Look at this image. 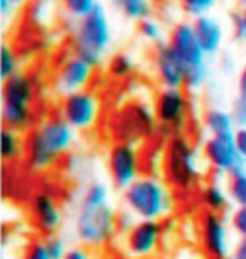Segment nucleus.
Segmentation results:
<instances>
[{"instance_id": "obj_20", "label": "nucleus", "mask_w": 246, "mask_h": 259, "mask_svg": "<svg viewBox=\"0 0 246 259\" xmlns=\"http://www.w3.org/2000/svg\"><path fill=\"white\" fill-rule=\"evenodd\" d=\"M201 202L206 207V212L223 214L228 209L231 199H229L228 189L223 187L219 182H207L201 189Z\"/></svg>"}, {"instance_id": "obj_3", "label": "nucleus", "mask_w": 246, "mask_h": 259, "mask_svg": "<svg viewBox=\"0 0 246 259\" xmlns=\"http://www.w3.org/2000/svg\"><path fill=\"white\" fill-rule=\"evenodd\" d=\"M164 179L174 190L189 192L201 182L206 162L199 148L192 145L184 135H175L167 140L165 145Z\"/></svg>"}, {"instance_id": "obj_43", "label": "nucleus", "mask_w": 246, "mask_h": 259, "mask_svg": "<svg viewBox=\"0 0 246 259\" xmlns=\"http://www.w3.org/2000/svg\"><path fill=\"white\" fill-rule=\"evenodd\" d=\"M238 95H246V64L243 66L241 72H239L238 77Z\"/></svg>"}, {"instance_id": "obj_21", "label": "nucleus", "mask_w": 246, "mask_h": 259, "mask_svg": "<svg viewBox=\"0 0 246 259\" xmlns=\"http://www.w3.org/2000/svg\"><path fill=\"white\" fill-rule=\"evenodd\" d=\"M112 5L123 15L125 19L133 22H142L144 19L152 17L154 2L152 0H112Z\"/></svg>"}, {"instance_id": "obj_38", "label": "nucleus", "mask_w": 246, "mask_h": 259, "mask_svg": "<svg viewBox=\"0 0 246 259\" xmlns=\"http://www.w3.org/2000/svg\"><path fill=\"white\" fill-rule=\"evenodd\" d=\"M231 29L238 40H246V17L244 12H234L231 15Z\"/></svg>"}, {"instance_id": "obj_5", "label": "nucleus", "mask_w": 246, "mask_h": 259, "mask_svg": "<svg viewBox=\"0 0 246 259\" xmlns=\"http://www.w3.org/2000/svg\"><path fill=\"white\" fill-rule=\"evenodd\" d=\"M36 82L25 72H17L2 84V123L5 128L19 133L36 126Z\"/></svg>"}, {"instance_id": "obj_45", "label": "nucleus", "mask_w": 246, "mask_h": 259, "mask_svg": "<svg viewBox=\"0 0 246 259\" xmlns=\"http://www.w3.org/2000/svg\"><path fill=\"white\" fill-rule=\"evenodd\" d=\"M239 4H241V7H243V10L246 9V0H239Z\"/></svg>"}, {"instance_id": "obj_41", "label": "nucleus", "mask_w": 246, "mask_h": 259, "mask_svg": "<svg viewBox=\"0 0 246 259\" xmlns=\"http://www.w3.org/2000/svg\"><path fill=\"white\" fill-rule=\"evenodd\" d=\"M231 259H246V237L238 241V244L234 246Z\"/></svg>"}, {"instance_id": "obj_17", "label": "nucleus", "mask_w": 246, "mask_h": 259, "mask_svg": "<svg viewBox=\"0 0 246 259\" xmlns=\"http://www.w3.org/2000/svg\"><path fill=\"white\" fill-rule=\"evenodd\" d=\"M29 214L32 226L43 236H56L62 226V210L56 197L49 192H36L30 199Z\"/></svg>"}, {"instance_id": "obj_44", "label": "nucleus", "mask_w": 246, "mask_h": 259, "mask_svg": "<svg viewBox=\"0 0 246 259\" xmlns=\"http://www.w3.org/2000/svg\"><path fill=\"white\" fill-rule=\"evenodd\" d=\"M32 0H12V5L14 9H20V7H25V5H29Z\"/></svg>"}, {"instance_id": "obj_36", "label": "nucleus", "mask_w": 246, "mask_h": 259, "mask_svg": "<svg viewBox=\"0 0 246 259\" xmlns=\"http://www.w3.org/2000/svg\"><path fill=\"white\" fill-rule=\"evenodd\" d=\"M231 115L238 128H246V95H238L231 105Z\"/></svg>"}, {"instance_id": "obj_7", "label": "nucleus", "mask_w": 246, "mask_h": 259, "mask_svg": "<svg viewBox=\"0 0 246 259\" xmlns=\"http://www.w3.org/2000/svg\"><path fill=\"white\" fill-rule=\"evenodd\" d=\"M152 106H154L160 133H164L169 138L184 133L191 110V103L184 88H181V90H160L155 95Z\"/></svg>"}, {"instance_id": "obj_30", "label": "nucleus", "mask_w": 246, "mask_h": 259, "mask_svg": "<svg viewBox=\"0 0 246 259\" xmlns=\"http://www.w3.org/2000/svg\"><path fill=\"white\" fill-rule=\"evenodd\" d=\"M144 160V168L147 170L145 175H154V177H160L164 174V162H165V150L159 147L149 148L145 152V157L142 155Z\"/></svg>"}, {"instance_id": "obj_16", "label": "nucleus", "mask_w": 246, "mask_h": 259, "mask_svg": "<svg viewBox=\"0 0 246 259\" xmlns=\"http://www.w3.org/2000/svg\"><path fill=\"white\" fill-rule=\"evenodd\" d=\"M167 44L182 59L186 67H196L207 63V54L204 53L202 46L199 42L192 22H187V20L177 22L170 29Z\"/></svg>"}, {"instance_id": "obj_12", "label": "nucleus", "mask_w": 246, "mask_h": 259, "mask_svg": "<svg viewBox=\"0 0 246 259\" xmlns=\"http://www.w3.org/2000/svg\"><path fill=\"white\" fill-rule=\"evenodd\" d=\"M95 74V67L88 64L80 56L69 54L61 61L56 67L54 77H52V88L61 98L73 93L88 90Z\"/></svg>"}, {"instance_id": "obj_8", "label": "nucleus", "mask_w": 246, "mask_h": 259, "mask_svg": "<svg viewBox=\"0 0 246 259\" xmlns=\"http://www.w3.org/2000/svg\"><path fill=\"white\" fill-rule=\"evenodd\" d=\"M101 115V101L95 91L83 90L61 98L59 116L75 132H90L96 125Z\"/></svg>"}, {"instance_id": "obj_25", "label": "nucleus", "mask_w": 246, "mask_h": 259, "mask_svg": "<svg viewBox=\"0 0 246 259\" xmlns=\"http://www.w3.org/2000/svg\"><path fill=\"white\" fill-rule=\"evenodd\" d=\"M0 69H2V81L9 79V77L15 76L17 72H20V58L12 46L9 42L2 44V49H0Z\"/></svg>"}, {"instance_id": "obj_42", "label": "nucleus", "mask_w": 246, "mask_h": 259, "mask_svg": "<svg viewBox=\"0 0 246 259\" xmlns=\"http://www.w3.org/2000/svg\"><path fill=\"white\" fill-rule=\"evenodd\" d=\"M0 10H2V17H9L14 12V5L12 0H0Z\"/></svg>"}, {"instance_id": "obj_10", "label": "nucleus", "mask_w": 246, "mask_h": 259, "mask_svg": "<svg viewBox=\"0 0 246 259\" xmlns=\"http://www.w3.org/2000/svg\"><path fill=\"white\" fill-rule=\"evenodd\" d=\"M202 155L206 158L207 167L219 177H231L246 170V162L239 155V150L234 142V135L224 137H209L204 142Z\"/></svg>"}, {"instance_id": "obj_37", "label": "nucleus", "mask_w": 246, "mask_h": 259, "mask_svg": "<svg viewBox=\"0 0 246 259\" xmlns=\"http://www.w3.org/2000/svg\"><path fill=\"white\" fill-rule=\"evenodd\" d=\"M231 227L239 236V239L246 237V207H236L231 214Z\"/></svg>"}, {"instance_id": "obj_13", "label": "nucleus", "mask_w": 246, "mask_h": 259, "mask_svg": "<svg viewBox=\"0 0 246 259\" xmlns=\"http://www.w3.org/2000/svg\"><path fill=\"white\" fill-rule=\"evenodd\" d=\"M199 237L204 254L209 259H229L233 254L228 224L221 214L204 212L199 224Z\"/></svg>"}, {"instance_id": "obj_14", "label": "nucleus", "mask_w": 246, "mask_h": 259, "mask_svg": "<svg viewBox=\"0 0 246 259\" xmlns=\"http://www.w3.org/2000/svg\"><path fill=\"white\" fill-rule=\"evenodd\" d=\"M164 237L162 222L138 221L125 236V251L132 259H150L157 256Z\"/></svg>"}, {"instance_id": "obj_35", "label": "nucleus", "mask_w": 246, "mask_h": 259, "mask_svg": "<svg viewBox=\"0 0 246 259\" xmlns=\"http://www.w3.org/2000/svg\"><path fill=\"white\" fill-rule=\"evenodd\" d=\"M137 222H138V219L128 209H122L120 212H117V232L118 234L127 236L135 227Z\"/></svg>"}, {"instance_id": "obj_39", "label": "nucleus", "mask_w": 246, "mask_h": 259, "mask_svg": "<svg viewBox=\"0 0 246 259\" xmlns=\"http://www.w3.org/2000/svg\"><path fill=\"white\" fill-rule=\"evenodd\" d=\"M64 259H96L93 256V252L88 249L85 246H76V247H71L67 251V254Z\"/></svg>"}, {"instance_id": "obj_33", "label": "nucleus", "mask_w": 246, "mask_h": 259, "mask_svg": "<svg viewBox=\"0 0 246 259\" xmlns=\"http://www.w3.org/2000/svg\"><path fill=\"white\" fill-rule=\"evenodd\" d=\"M20 259H52L46 246V239H36L27 244Z\"/></svg>"}, {"instance_id": "obj_47", "label": "nucleus", "mask_w": 246, "mask_h": 259, "mask_svg": "<svg viewBox=\"0 0 246 259\" xmlns=\"http://www.w3.org/2000/svg\"><path fill=\"white\" fill-rule=\"evenodd\" d=\"M243 12H244V17H246V9H244V10H243Z\"/></svg>"}, {"instance_id": "obj_48", "label": "nucleus", "mask_w": 246, "mask_h": 259, "mask_svg": "<svg viewBox=\"0 0 246 259\" xmlns=\"http://www.w3.org/2000/svg\"><path fill=\"white\" fill-rule=\"evenodd\" d=\"M2 259H9V257H5V256H4V257H2Z\"/></svg>"}, {"instance_id": "obj_4", "label": "nucleus", "mask_w": 246, "mask_h": 259, "mask_svg": "<svg viewBox=\"0 0 246 259\" xmlns=\"http://www.w3.org/2000/svg\"><path fill=\"white\" fill-rule=\"evenodd\" d=\"M113 40L112 24L101 4L80 20H75L71 29L73 54L80 56L88 64L98 67L103 63Z\"/></svg>"}, {"instance_id": "obj_49", "label": "nucleus", "mask_w": 246, "mask_h": 259, "mask_svg": "<svg viewBox=\"0 0 246 259\" xmlns=\"http://www.w3.org/2000/svg\"><path fill=\"white\" fill-rule=\"evenodd\" d=\"M152 2H157V0H152Z\"/></svg>"}, {"instance_id": "obj_2", "label": "nucleus", "mask_w": 246, "mask_h": 259, "mask_svg": "<svg viewBox=\"0 0 246 259\" xmlns=\"http://www.w3.org/2000/svg\"><path fill=\"white\" fill-rule=\"evenodd\" d=\"M123 205L138 221L162 222L174 214L175 195L174 189L165 182V179L154 175H142L123 190Z\"/></svg>"}, {"instance_id": "obj_24", "label": "nucleus", "mask_w": 246, "mask_h": 259, "mask_svg": "<svg viewBox=\"0 0 246 259\" xmlns=\"http://www.w3.org/2000/svg\"><path fill=\"white\" fill-rule=\"evenodd\" d=\"M137 69V64H135V59L127 53H118L115 54L108 63V71L110 74L117 79H127L130 77Z\"/></svg>"}, {"instance_id": "obj_28", "label": "nucleus", "mask_w": 246, "mask_h": 259, "mask_svg": "<svg viewBox=\"0 0 246 259\" xmlns=\"http://www.w3.org/2000/svg\"><path fill=\"white\" fill-rule=\"evenodd\" d=\"M209 79V66L201 64L196 67H187L186 71V82H184V90L189 93H197L201 91L204 86L207 84Z\"/></svg>"}, {"instance_id": "obj_11", "label": "nucleus", "mask_w": 246, "mask_h": 259, "mask_svg": "<svg viewBox=\"0 0 246 259\" xmlns=\"http://www.w3.org/2000/svg\"><path fill=\"white\" fill-rule=\"evenodd\" d=\"M159 130L154 106L147 103L135 101L128 105L123 111H120L118 116V132L120 142L140 143L144 140L154 137Z\"/></svg>"}, {"instance_id": "obj_29", "label": "nucleus", "mask_w": 246, "mask_h": 259, "mask_svg": "<svg viewBox=\"0 0 246 259\" xmlns=\"http://www.w3.org/2000/svg\"><path fill=\"white\" fill-rule=\"evenodd\" d=\"M57 4H61V0H32L27 5L30 20L36 24H46L52 17V10Z\"/></svg>"}, {"instance_id": "obj_15", "label": "nucleus", "mask_w": 246, "mask_h": 259, "mask_svg": "<svg viewBox=\"0 0 246 259\" xmlns=\"http://www.w3.org/2000/svg\"><path fill=\"white\" fill-rule=\"evenodd\" d=\"M187 67L167 42H160L154 49V72L160 90H181L186 82Z\"/></svg>"}, {"instance_id": "obj_32", "label": "nucleus", "mask_w": 246, "mask_h": 259, "mask_svg": "<svg viewBox=\"0 0 246 259\" xmlns=\"http://www.w3.org/2000/svg\"><path fill=\"white\" fill-rule=\"evenodd\" d=\"M177 2H179L181 9L184 10L187 15L196 19V17H201V15H206L209 10L216 5L218 0H177Z\"/></svg>"}, {"instance_id": "obj_27", "label": "nucleus", "mask_w": 246, "mask_h": 259, "mask_svg": "<svg viewBox=\"0 0 246 259\" xmlns=\"http://www.w3.org/2000/svg\"><path fill=\"white\" fill-rule=\"evenodd\" d=\"M99 5L98 0H61V7L73 20H80Z\"/></svg>"}, {"instance_id": "obj_40", "label": "nucleus", "mask_w": 246, "mask_h": 259, "mask_svg": "<svg viewBox=\"0 0 246 259\" xmlns=\"http://www.w3.org/2000/svg\"><path fill=\"white\" fill-rule=\"evenodd\" d=\"M234 142H236L239 155H241L243 160L246 162V128H238L234 132Z\"/></svg>"}, {"instance_id": "obj_22", "label": "nucleus", "mask_w": 246, "mask_h": 259, "mask_svg": "<svg viewBox=\"0 0 246 259\" xmlns=\"http://www.w3.org/2000/svg\"><path fill=\"white\" fill-rule=\"evenodd\" d=\"M20 158H25V140L22 133L15 130H2V160L5 163H15Z\"/></svg>"}, {"instance_id": "obj_31", "label": "nucleus", "mask_w": 246, "mask_h": 259, "mask_svg": "<svg viewBox=\"0 0 246 259\" xmlns=\"http://www.w3.org/2000/svg\"><path fill=\"white\" fill-rule=\"evenodd\" d=\"M137 30L140 34V37L149 40V42H154L155 46L162 42V37H164V27L157 19L149 17L144 19L142 22H138Z\"/></svg>"}, {"instance_id": "obj_23", "label": "nucleus", "mask_w": 246, "mask_h": 259, "mask_svg": "<svg viewBox=\"0 0 246 259\" xmlns=\"http://www.w3.org/2000/svg\"><path fill=\"white\" fill-rule=\"evenodd\" d=\"M110 202V190L108 185L104 182H99V180H95L90 185H86V189L83 190L80 204L81 205H103Z\"/></svg>"}, {"instance_id": "obj_9", "label": "nucleus", "mask_w": 246, "mask_h": 259, "mask_svg": "<svg viewBox=\"0 0 246 259\" xmlns=\"http://www.w3.org/2000/svg\"><path fill=\"white\" fill-rule=\"evenodd\" d=\"M144 160L138 147L130 142H117L108 152V174L115 189L127 190L142 177Z\"/></svg>"}, {"instance_id": "obj_18", "label": "nucleus", "mask_w": 246, "mask_h": 259, "mask_svg": "<svg viewBox=\"0 0 246 259\" xmlns=\"http://www.w3.org/2000/svg\"><path fill=\"white\" fill-rule=\"evenodd\" d=\"M192 27L207 56H214L221 51L224 42V29L216 17L209 14L196 17L192 19Z\"/></svg>"}, {"instance_id": "obj_6", "label": "nucleus", "mask_w": 246, "mask_h": 259, "mask_svg": "<svg viewBox=\"0 0 246 259\" xmlns=\"http://www.w3.org/2000/svg\"><path fill=\"white\" fill-rule=\"evenodd\" d=\"M75 234L85 247H103L117 234V210L113 205H78Z\"/></svg>"}, {"instance_id": "obj_26", "label": "nucleus", "mask_w": 246, "mask_h": 259, "mask_svg": "<svg viewBox=\"0 0 246 259\" xmlns=\"http://www.w3.org/2000/svg\"><path fill=\"white\" fill-rule=\"evenodd\" d=\"M226 189L233 204H236V207H246V170L228 177Z\"/></svg>"}, {"instance_id": "obj_1", "label": "nucleus", "mask_w": 246, "mask_h": 259, "mask_svg": "<svg viewBox=\"0 0 246 259\" xmlns=\"http://www.w3.org/2000/svg\"><path fill=\"white\" fill-rule=\"evenodd\" d=\"M76 143V132L62 118L49 116L25 138V163L32 174H46L61 162Z\"/></svg>"}, {"instance_id": "obj_46", "label": "nucleus", "mask_w": 246, "mask_h": 259, "mask_svg": "<svg viewBox=\"0 0 246 259\" xmlns=\"http://www.w3.org/2000/svg\"><path fill=\"white\" fill-rule=\"evenodd\" d=\"M150 259H167V257H164V256H154V257H150Z\"/></svg>"}, {"instance_id": "obj_19", "label": "nucleus", "mask_w": 246, "mask_h": 259, "mask_svg": "<svg viewBox=\"0 0 246 259\" xmlns=\"http://www.w3.org/2000/svg\"><path fill=\"white\" fill-rule=\"evenodd\" d=\"M202 123L209 137H224V135H234L238 130L231 111L223 110V108H209L204 113Z\"/></svg>"}, {"instance_id": "obj_34", "label": "nucleus", "mask_w": 246, "mask_h": 259, "mask_svg": "<svg viewBox=\"0 0 246 259\" xmlns=\"http://www.w3.org/2000/svg\"><path fill=\"white\" fill-rule=\"evenodd\" d=\"M46 246H48V251L52 259H64L67 254V244L66 241L62 239L61 236H49L46 237Z\"/></svg>"}]
</instances>
